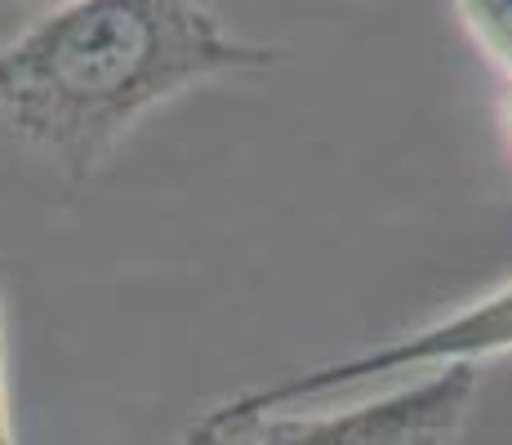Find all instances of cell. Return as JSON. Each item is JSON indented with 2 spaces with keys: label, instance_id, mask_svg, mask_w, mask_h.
Listing matches in <instances>:
<instances>
[{
  "label": "cell",
  "instance_id": "7a4b0ae2",
  "mask_svg": "<svg viewBox=\"0 0 512 445\" xmlns=\"http://www.w3.org/2000/svg\"><path fill=\"white\" fill-rule=\"evenodd\" d=\"M472 397L477 365H441L339 410H241L223 401L187 428L183 445H459Z\"/></svg>",
  "mask_w": 512,
  "mask_h": 445
},
{
  "label": "cell",
  "instance_id": "277c9868",
  "mask_svg": "<svg viewBox=\"0 0 512 445\" xmlns=\"http://www.w3.org/2000/svg\"><path fill=\"white\" fill-rule=\"evenodd\" d=\"M477 49L512 81V0H450Z\"/></svg>",
  "mask_w": 512,
  "mask_h": 445
},
{
  "label": "cell",
  "instance_id": "5b68a950",
  "mask_svg": "<svg viewBox=\"0 0 512 445\" xmlns=\"http://www.w3.org/2000/svg\"><path fill=\"white\" fill-rule=\"evenodd\" d=\"M0 445H14V419H9V374H5V290H0Z\"/></svg>",
  "mask_w": 512,
  "mask_h": 445
},
{
  "label": "cell",
  "instance_id": "8992f818",
  "mask_svg": "<svg viewBox=\"0 0 512 445\" xmlns=\"http://www.w3.org/2000/svg\"><path fill=\"white\" fill-rule=\"evenodd\" d=\"M504 134H508V147H512V81H508V94H504Z\"/></svg>",
  "mask_w": 512,
  "mask_h": 445
},
{
  "label": "cell",
  "instance_id": "3957f363",
  "mask_svg": "<svg viewBox=\"0 0 512 445\" xmlns=\"http://www.w3.org/2000/svg\"><path fill=\"white\" fill-rule=\"evenodd\" d=\"M512 352V281L490 290L486 299L441 316L432 325H419L410 334L366 348L357 356H343L330 365H312L272 388H254L232 397L241 410H299V405H321L339 392H352L361 383L388 379V374H423L441 365H477L490 356Z\"/></svg>",
  "mask_w": 512,
  "mask_h": 445
},
{
  "label": "cell",
  "instance_id": "6da1fadb",
  "mask_svg": "<svg viewBox=\"0 0 512 445\" xmlns=\"http://www.w3.org/2000/svg\"><path fill=\"white\" fill-rule=\"evenodd\" d=\"M277 63V45L232 36L205 0H67L0 45V121L85 178L161 103Z\"/></svg>",
  "mask_w": 512,
  "mask_h": 445
}]
</instances>
